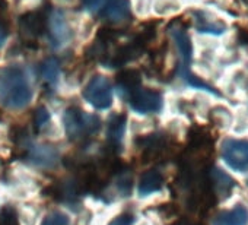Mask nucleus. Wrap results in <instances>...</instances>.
Masks as SVG:
<instances>
[{"label": "nucleus", "instance_id": "obj_1", "mask_svg": "<svg viewBox=\"0 0 248 225\" xmlns=\"http://www.w3.org/2000/svg\"><path fill=\"white\" fill-rule=\"evenodd\" d=\"M32 99V89L21 67L0 70V102L8 108H24Z\"/></svg>", "mask_w": 248, "mask_h": 225}, {"label": "nucleus", "instance_id": "obj_2", "mask_svg": "<svg viewBox=\"0 0 248 225\" xmlns=\"http://www.w3.org/2000/svg\"><path fill=\"white\" fill-rule=\"evenodd\" d=\"M63 123L66 132L73 141H83L98 133L101 128L99 117L82 111L80 108H69L64 112Z\"/></svg>", "mask_w": 248, "mask_h": 225}, {"label": "nucleus", "instance_id": "obj_3", "mask_svg": "<svg viewBox=\"0 0 248 225\" xmlns=\"http://www.w3.org/2000/svg\"><path fill=\"white\" fill-rule=\"evenodd\" d=\"M220 155L231 170L238 173L248 171V139H225L220 146Z\"/></svg>", "mask_w": 248, "mask_h": 225}, {"label": "nucleus", "instance_id": "obj_4", "mask_svg": "<svg viewBox=\"0 0 248 225\" xmlns=\"http://www.w3.org/2000/svg\"><path fill=\"white\" fill-rule=\"evenodd\" d=\"M83 98L98 110H107L112 104V89L104 76L92 78L83 89Z\"/></svg>", "mask_w": 248, "mask_h": 225}, {"label": "nucleus", "instance_id": "obj_5", "mask_svg": "<svg viewBox=\"0 0 248 225\" xmlns=\"http://www.w3.org/2000/svg\"><path fill=\"white\" fill-rule=\"evenodd\" d=\"M129 104L132 108L142 114H149V112H158L162 108V95L156 91L146 89V88H136L129 95Z\"/></svg>", "mask_w": 248, "mask_h": 225}, {"label": "nucleus", "instance_id": "obj_6", "mask_svg": "<svg viewBox=\"0 0 248 225\" xmlns=\"http://www.w3.org/2000/svg\"><path fill=\"white\" fill-rule=\"evenodd\" d=\"M47 30V12L44 11H31L21 16L19 31L22 40L27 43H34L38 40Z\"/></svg>", "mask_w": 248, "mask_h": 225}, {"label": "nucleus", "instance_id": "obj_7", "mask_svg": "<svg viewBox=\"0 0 248 225\" xmlns=\"http://www.w3.org/2000/svg\"><path fill=\"white\" fill-rule=\"evenodd\" d=\"M46 31L50 32L54 47L64 46L70 38V31H69V27H67L63 15L56 11H51L50 14H47V30Z\"/></svg>", "mask_w": 248, "mask_h": 225}, {"label": "nucleus", "instance_id": "obj_8", "mask_svg": "<svg viewBox=\"0 0 248 225\" xmlns=\"http://www.w3.org/2000/svg\"><path fill=\"white\" fill-rule=\"evenodd\" d=\"M28 160L41 168H54L59 162V155L56 149L47 145H28Z\"/></svg>", "mask_w": 248, "mask_h": 225}, {"label": "nucleus", "instance_id": "obj_9", "mask_svg": "<svg viewBox=\"0 0 248 225\" xmlns=\"http://www.w3.org/2000/svg\"><path fill=\"white\" fill-rule=\"evenodd\" d=\"M130 0H105L102 16L111 22H121L130 18Z\"/></svg>", "mask_w": 248, "mask_h": 225}, {"label": "nucleus", "instance_id": "obj_10", "mask_svg": "<svg viewBox=\"0 0 248 225\" xmlns=\"http://www.w3.org/2000/svg\"><path fill=\"white\" fill-rule=\"evenodd\" d=\"M248 209L242 205H236L232 209L220 210L212 221V225H247Z\"/></svg>", "mask_w": 248, "mask_h": 225}, {"label": "nucleus", "instance_id": "obj_11", "mask_svg": "<svg viewBox=\"0 0 248 225\" xmlns=\"http://www.w3.org/2000/svg\"><path fill=\"white\" fill-rule=\"evenodd\" d=\"M164 186V176L158 170H149L140 176L139 180V194L149 196L159 192Z\"/></svg>", "mask_w": 248, "mask_h": 225}, {"label": "nucleus", "instance_id": "obj_12", "mask_svg": "<svg viewBox=\"0 0 248 225\" xmlns=\"http://www.w3.org/2000/svg\"><path fill=\"white\" fill-rule=\"evenodd\" d=\"M210 180H212V184H213L215 192L217 193V196H220L222 199L231 196L232 189L235 186V181L229 174H226L220 168H213L210 171Z\"/></svg>", "mask_w": 248, "mask_h": 225}, {"label": "nucleus", "instance_id": "obj_13", "mask_svg": "<svg viewBox=\"0 0 248 225\" xmlns=\"http://www.w3.org/2000/svg\"><path fill=\"white\" fill-rule=\"evenodd\" d=\"M140 75L138 70H123L118 76H117V85H118V91L121 95H129L132 91H135L136 88L140 86Z\"/></svg>", "mask_w": 248, "mask_h": 225}, {"label": "nucleus", "instance_id": "obj_14", "mask_svg": "<svg viewBox=\"0 0 248 225\" xmlns=\"http://www.w3.org/2000/svg\"><path fill=\"white\" fill-rule=\"evenodd\" d=\"M124 132H126V116L117 114L111 117L108 122V139L111 144L118 145L123 141Z\"/></svg>", "mask_w": 248, "mask_h": 225}, {"label": "nucleus", "instance_id": "obj_15", "mask_svg": "<svg viewBox=\"0 0 248 225\" xmlns=\"http://www.w3.org/2000/svg\"><path fill=\"white\" fill-rule=\"evenodd\" d=\"M59 72H60V66H59V62L56 59H47L41 64V76L48 83H56L57 82Z\"/></svg>", "mask_w": 248, "mask_h": 225}, {"label": "nucleus", "instance_id": "obj_16", "mask_svg": "<svg viewBox=\"0 0 248 225\" xmlns=\"http://www.w3.org/2000/svg\"><path fill=\"white\" fill-rule=\"evenodd\" d=\"M117 192L121 196H127L132 192V176L129 173H124L121 171L117 176Z\"/></svg>", "mask_w": 248, "mask_h": 225}, {"label": "nucleus", "instance_id": "obj_17", "mask_svg": "<svg viewBox=\"0 0 248 225\" xmlns=\"http://www.w3.org/2000/svg\"><path fill=\"white\" fill-rule=\"evenodd\" d=\"M41 225H70V219L66 213L60 210H53L44 218Z\"/></svg>", "mask_w": 248, "mask_h": 225}, {"label": "nucleus", "instance_id": "obj_18", "mask_svg": "<svg viewBox=\"0 0 248 225\" xmlns=\"http://www.w3.org/2000/svg\"><path fill=\"white\" fill-rule=\"evenodd\" d=\"M50 122V114L48 111L44 107H40L35 110V114H34V123L37 126V129H43L48 125Z\"/></svg>", "mask_w": 248, "mask_h": 225}, {"label": "nucleus", "instance_id": "obj_19", "mask_svg": "<svg viewBox=\"0 0 248 225\" xmlns=\"http://www.w3.org/2000/svg\"><path fill=\"white\" fill-rule=\"evenodd\" d=\"M105 0H82V5L89 12H98L102 9Z\"/></svg>", "mask_w": 248, "mask_h": 225}, {"label": "nucleus", "instance_id": "obj_20", "mask_svg": "<svg viewBox=\"0 0 248 225\" xmlns=\"http://www.w3.org/2000/svg\"><path fill=\"white\" fill-rule=\"evenodd\" d=\"M108 225H133V218L127 216V215H121V216H117L112 221H109Z\"/></svg>", "mask_w": 248, "mask_h": 225}, {"label": "nucleus", "instance_id": "obj_21", "mask_svg": "<svg viewBox=\"0 0 248 225\" xmlns=\"http://www.w3.org/2000/svg\"><path fill=\"white\" fill-rule=\"evenodd\" d=\"M6 37H8V31H6V27H5V24H3V19L0 18V47L3 46V43H5Z\"/></svg>", "mask_w": 248, "mask_h": 225}]
</instances>
